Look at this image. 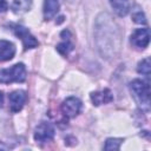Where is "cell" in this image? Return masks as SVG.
<instances>
[{
    "label": "cell",
    "instance_id": "obj_6",
    "mask_svg": "<svg viewBox=\"0 0 151 151\" xmlns=\"http://www.w3.org/2000/svg\"><path fill=\"white\" fill-rule=\"evenodd\" d=\"M60 109L65 117L74 118L81 111V101L77 97H68L63 101Z\"/></svg>",
    "mask_w": 151,
    "mask_h": 151
},
{
    "label": "cell",
    "instance_id": "obj_10",
    "mask_svg": "<svg viewBox=\"0 0 151 151\" xmlns=\"http://www.w3.org/2000/svg\"><path fill=\"white\" fill-rule=\"evenodd\" d=\"M15 54V46L7 40H0V61L11 60Z\"/></svg>",
    "mask_w": 151,
    "mask_h": 151
},
{
    "label": "cell",
    "instance_id": "obj_2",
    "mask_svg": "<svg viewBox=\"0 0 151 151\" xmlns=\"http://www.w3.org/2000/svg\"><path fill=\"white\" fill-rule=\"evenodd\" d=\"M130 91L138 104V106L145 111L149 112L150 110V86L147 81L134 79L130 83Z\"/></svg>",
    "mask_w": 151,
    "mask_h": 151
},
{
    "label": "cell",
    "instance_id": "obj_15",
    "mask_svg": "<svg viewBox=\"0 0 151 151\" xmlns=\"http://www.w3.org/2000/svg\"><path fill=\"white\" fill-rule=\"evenodd\" d=\"M124 140L122 138H109L105 142L104 149L105 150H118Z\"/></svg>",
    "mask_w": 151,
    "mask_h": 151
},
{
    "label": "cell",
    "instance_id": "obj_13",
    "mask_svg": "<svg viewBox=\"0 0 151 151\" xmlns=\"http://www.w3.org/2000/svg\"><path fill=\"white\" fill-rule=\"evenodd\" d=\"M32 6V0H13L12 9L14 13H24L27 12Z\"/></svg>",
    "mask_w": 151,
    "mask_h": 151
},
{
    "label": "cell",
    "instance_id": "obj_1",
    "mask_svg": "<svg viewBox=\"0 0 151 151\" xmlns=\"http://www.w3.org/2000/svg\"><path fill=\"white\" fill-rule=\"evenodd\" d=\"M104 20L101 19V17H99V22H101L103 27H97V35H105V40H103V42L98 44V47L101 52V54L107 55L109 51H111V55L114 54V48H118L119 46L116 44V41H119V35H118V29L114 26V24L110 20L111 18L107 14H101Z\"/></svg>",
    "mask_w": 151,
    "mask_h": 151
},
{
    "label": "cell",
    "instance_id": "obj_7",
    "mask_svg": "<svg viewBox=\"0 0 151 151\" xmlns=\"http://www.w3.org/2000/svg\"><path fill=\"white\" fill-rule=\"evenodd\" d=\"M150 41L149 28H137L131 34V44L137 48H145Z\"/></svg>",
    "mask_w": 151,
    "mask_h": 151
},
{
    "label": "cell",
    "instance_id": "obj_17",
    "mask_svg": "<svg viewBox=\"0 0 151 151\" xmlns=\"http://www.w3.org/2000/svg\"><path fill=\"white\" fill-rule=\"evenodd\" d=\"M132 19H133L134 22L142 24V25H146V22H147V21H146V18H145V15H144V13H143L142 11L134 13V14L132 15Z\"/></svg>",
    "mask_w": 151,
    "mask_h": 151
},
{
    "label": "cell",
    "instance_id": "obj_14",
    "mask_svg": "<svg viewBox=\"0 0 151 151\" xmlns=\"http://www.w3.org/2000/svg\"><path fill=\"white\" fill-rule=\"evenodd\" d=\"M137 71H138V73L149 78L150 77V58H144L142 61H139Z\"/></svg>",
    "mask_w": 151,
    "mask_h": 151
},
{
    "label": "cell",
    "instance_id": "obj_5",
    "mask_svg": "<svg viewBox=\"0 0 151 151\" xmlns=\"http://www.w3.org/2000/svg\"><path fill=\"white\" fill-rule=\"evenodd\" d=\"M12 29H13V32H14V34L18 37V38H20L21 39V41H22V45H24V47H25V50H28V48H34V47H37L38 46V40L31 34V32L26 28V27H24V26H21V25H18V24H15V25H12Z\"/></svg>",
    "mask_w": 151,
    "mask_h": 151
},
{
    "label": "cell",
    "instance_id": "obj_4",
    "mask_svg": "<svg viewBox=\"0 0 151 151\" xmlns=\"http://www.w3.org/2000/svg\"><path fill=\"white\" fill-rule=\"evenodd\" d=\"M54 127L48 122H41L34 130V140L37 143H47L51 142L54 137Z\"/></svg>",
    "mask_w": 151,
    "mask_h": 151
},
{
    "label": "cell",
    "instance_id": "obj_19",
    "mask_svg": "<svg viewBox=\"0 0 151 151\" xmlns=\"http://www.w3.org/2000/svg\"><path fill=\"white\" fill-rule=\"evenodd\" d=\"M2 99H4V96H2V92H0V103H2Z\"/></svg>",
    "mask_w": 151,
    "mask_h": 151
},
{
    "label": "cell",
    "instance_id": "obj_12",
    "mask_svg": "<svg viewBox=\"0 0 151 151\" xmlns=\"http://www.w3.org/2000/svg\"><path fill=\"white\" fill-rule=\"evenodd\" d=\"M110 4L117 15L125 17L129 13V9H130L129 0H110Z\"/></svg>",
    "mask_w": 151,
    "mask_h": 151
},
{
    "label": "cell",
    "instance_id": "obj_3",
    "mask_svg": "<svg viewBox=\"0 0 151 151\" xmlns=\"http://www.w3.org/2000/svg\"><path fill=\"white\" fill-rule=\"evenodd\" d=\"M26 79V67L22 63L13 65L11 68H4L0 71V83H22Z\"/></svg>",
    "mask_w": 151,
    "mask_h": 151
},
{
    "label": "cell",
    "instance_id": "obj_16",
    "mask_svg": "<svg viewBox=\"0 0 151 151\" xmlns=\"http://www.w3.org/2000/svg\"><path fill=\"white\" fill-rule=\"evenodd\" d=\"M72 50H73V45L70 42L68 39L64 40L63 42H60V44L57 46V51H58L60 54H63V55H67Z\"/></svg>",
    "mask_w": 151,
    "mask_h": 151
},
{
    "label": "cell",
    "instance_id": "obj_18",
    "mask_svg": "<svg viewBox=\"0 0 151 151\" xmlns=\"http://www.w3.org/2000/svg\"><path fill=\"white\" fill-rule=\"evenodd\" d=\"M7 8H8V5H7L6 0H0V13L6 12Z\"/></svg>",
    "mask_w": 151,
    "mask_h": 151
},
{
    "label": "cell",
    "instance_id": "obj_9",
    "mask_svg": "<svg viewBox=\"0 0 151 151\" xmlns=\"http://www.w3.org/2000/svg\"><path fill=\"white\" fill-rule=\"evenodd\" d=\"M91 100H92L93 105L99 106V105H103V104L111 103L113 100V96H112V92L109 88H104L101 91H97V92L91 93Z\"/></svg>",
    "mask_w": 151,
    "mask_h": 151
},
{
    "label": "cell",
    "instance_id": "obj_8",
    "mask_svg": "<svg viewBox=\"0 0 151 151\" xmlns=\"http://www.w3.org/2000/svg\"><path fill=\"white\" fill-rule=\"evenodd\" d=\"M26 99H27V96H26V92L22 91V90H18V91H14L9 94L8 97V101H9V110L15 113V112H19L25 103H26Z\"/></svg>",
    "mask_w": 151,
    "mask_h": 151
},
{
    "label": "cell",
    "instance_id": "obj_11",
    "mask_svg": "<svg viewBox=\"0 0 151 151\" xmlns=\"http://www.w3.org/2000/svg\"><path fill=\"white\" fill-rule=\"evenodd\" d=\"M59 11V0H45L44 1V18L46 20L52 19Z\"/></svg>",
    "mask_w": 151,
    "mask_h": 151
}]
</instances>
